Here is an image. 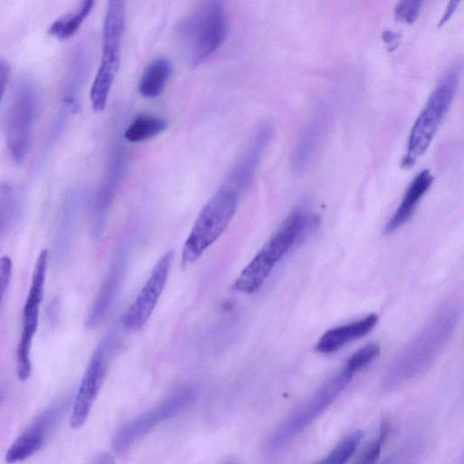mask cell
<instances>
[{
	"label": "cell",
	"instance_id": "obj_31",
	"mask_svg": "<svg viewBox=\"0 0 464 464\" xmlns=\"http://www.w3.org/2000/svg\"><path fill=\"white\" fill-rule=\"evenodd\" d=\"M400 34L392 30H386L382 34V40L389 51H393L397 48L400 44Z\"/></svg>",
	"mask_w": 464,
	"mask_h": 464
},
{
	"label": "cell",
	"instance_id": "obj_25",
	"mask_svg": "<svg viewBox=\"0 0 464 464\" xmlns=\"http://www.w3.org/2000/svg\"><path fill=\"white\" fill-rule=\"evenodd\" d=\"M20 198L17 191L9 184L0 186V232L18 215Z\"/></svg>",
	"mask_w": 464,
	"mask_h": 464
},
{
	"label": "cell",
	"instance_id": "obj_3",
	"mask_svg": "<svg viewBox=\"0 0 464 464\" xmlns=\"http://www.w3.org/2000/svg\"><path fill=\"white\" fill-rule=\"evenodd\" d=\"M227 31V16L220 1L200 2L178 25L179 39L193 66L220 47Z\"/></svg>",
	"mask_w": 464,
	"mask_h": 464
},
{
	"label": "cell",
	"instance_id": "obj_7",
	"mask_svg": "<svg viewBox=\"0 0 464 464\" xmlns=\"http://www.w3.org/2000/svg\"><path fill=\"white\" fill-rule=\"evenodd\" d=\"M37 104L36 87L29 75L19 78L7 111L6 145L13 160L21 164L26 158Z\"/></svg>",
	"mask_w": 464,
	"mask_h": 464
},
{
	"label": "cell",
	"instance_id": "obj_30",
	"mask_svg": "<svg viewBox=\"0 0 464 464\" xmlns=\"http://www.w3.org/2000/svg\"><path fill=\"white\" fill-rule=\"evenodd\" d=\"M10 76V64L5 58H0V103L4 98Z\"/></svg>",
	"mask_w": 464,
	"mask_h": 464
},
{
	"label": "cell",
	"instance_id": "obj_18",
	"mask_svg": "<svg viewBox=\"0 0 464 464\" xmlns=\"http://www.w3.org/2000/svg\"><path fill=\"white\" fill-rule=\"evenodd\" d=\"M377 322V315L371 314L355 322L330 329L317 342L315 350L322 353H334L348 343L366 335Z\"/></svg>",
	"mask_w": 464,
	"mask_h": 464
},
{
	"label": "cell",
	"instance_id": "obj_15",
	"mask_svg": "<svg viewBox=\"0 0 464 464\" xmlns=\"http://www.w3.org/2000/svg\"><path fill=\"white\" fill-rule=\"evenodd\" d=\"M273 133L274 129L270 122H263L256 128L246 148L228 170L223 185L241 196L246 192L272 140Z\"/></svg>",
	"mask_w": 464,
	"mask_h": 464
},
{
	"label": "cell",
	"instance_id": "obj_16",
	"mask_svg": "<svg viewBox=\"0 0 464 464\" xmlns=\"http://www.w3.org/2000/svg\"><path fill=\"white\" fill-rule=\"evenodd\" d=\"M130 258V246L121 242L116 249L100 290L89 311L86 326L94 328L102 322L113 304L126 275Z\"/></svg>",
	"mask_w": 464,
	"mask_h": 464
},
{
	"label": "cell",
	"instance_id": "obj_8",
	"mask_svg": "<svg viewBox=\"0 0 464 464\" xmlns=\"http://www.w3.org/2000/svg\"><path fill=\"white\" fill-rule=\"evenodd\" d=\"M354 372L346 366L328 379L303 405L299 406L271 435L267 448L274 450L299 433L338 397Z\"/></svg>",
	"mask_w": 464,
	"mask_h": 464
},
{
	"label": "cell",
	"instance_id": "obj_4",
	"mask_svg": "<svg viewBox=\"0 0 464 464\" xmlns=\"http://www.w3.org/2000/svg\"><path fill=\"white\" fill-rule=\"evenodd\" d=\"M460 72L459 63L449 68L430 95L411 130L402 167L410 168L427 150L455 96Z\"/></svg>",
	"mask_w": 464,
	"mask_h": 464
},
{
	"label": "cell",
	"instance_id": "obj_27",
	"mask_svg": "<svg viewBox=\"0 0 464 464\" xmlns=\"http://www.w3.org/2000/svg\"><path fill=\"white\" fill-rule=\"evenodd\" d=\"M388 429L389 426L383 423L378 437L368 443L353 464H375L381 453V447L388 435Z\"/></svg>",
	"mask_w": 464,
	"mask_h": 464
},
{
	"label": "cell",
	"instance_id": "obj_21",
	"mask_svg": "<svg viewBox=\"0 0 464 464\" xmlns=\"http://www.w3.org/2000/svg\"><path fill=\"white\" fill-rule=\"evenodd\" d=\"M172 64L166 57L152 61L144 70L140 82L139 92L145 98H155L161 94L171 75Z\"/></svg>",
	"mask_w": 464,
	"mask_h": 464
},
{
	"label": "cell",
	"instance_id": "obj_35",
	"mask_svg": "<svg viewBox=\"0 0 464 464\" xmlns=\"http://www.w3.org/2000/svg\"><path fill=\"white\" fill-rule=\"evenodd\" d=\"M227 464H237V463H235V462H228V463H227Z\"/></svg>",
	"mask_w": 464,
	"mask_h": 464
},
{
	"label": "cell",
	"instance_id": "obj_2",
	"mask_svg": "<svg viewBox=\"0 0 464 464\" xmlns=\"http://www.w3.org/2000/svg\"><path fill=\"white\" fill-rule=\"evenodd\" d=\"M318 218L304 210L292 212L277 231L264 245L235 281L234 291L244 294L256 292L276 264L318 225Z\"/></svg>",
	"mask_w": 464,
	"mask_h": 464
},
{
	"label": "cell",
	"instance_id": "obj_12",
	"mask_svg": "<svg viewBox=\"0 0 464 464\" xmlns=\"http://www.w3.org/2000/svg\"><path fill=\"white\" fill-rule=\"evenodd\" d=\"M125 156L122 141H116L111 147L104 174L92 200L89 227L92 241L100 240L105 230L108 215L123 176Z\"/></svg>",
	"mask_w": 464,
	"mask_h": 464
},
{
	"label": "cell",
	"instance_id": "obj_34",
	"mask_svg": "<svg viewBox=\"0 0 464 464\" xmlns=\"http://www.w3.org/2000/svg\"><path fill=\"white\" fill-rule=\"evenodd\" d=\"M4 396H5V393L4 392L0 389V403L2 402L3 399H4Z\"/></svg>",
	"mask_w": 464,
	"mask_h": 464
},
{
	"label": "cell",
	"instance_id": "obj_13",
	"mask_svg": "<svg viewBox=\"0 0 464 464\" xmlns=\"http://www.w3.org/2000/svg\"><path fill=\"white\" fill-rule=\"evenodd\" d=\"M173 261V251L166 252L155 264L146 283L122 318L126 329L141 328L153 313L167 283Z\"/></svg>",
	"mask_w": 464,
	"mask_h": 464
},
{
	"label": "cell",
	"instance_id": "obj_11",
	"mask_svg": "<svg viewBox=\"0 0 464 464\" xmlns=\"http://www.w3.org/2000/svg\"><path fill=\"white\" fill-rule=\"evenodd\" d=\"M194 399L193 389H180L157 407L125 423L112 439L113 451L118 455L125 453L154 427L183 411Z\"/></svg>",
	"mask_w": 464,
	"mask_h": 464
},
{
	"label": "cell",
	"instance_id": "obj_33",
	"mask_svg": "<svg viewBox=\"0 0 464 464\" xmlns=\"http://www.w3.org/2000/svg\"><path fill=\"white\" fill-rule=\"evenodd\" d=\"M458 1H450L447 6V9L445 11V13L443 14L442 15V18L440 19V25L443 24L447 20H449V18L450 17V15L453 14V12L455 11L456 7H457V5H458Z\"/></svg>",
	"mask_w": 464,
	"mask_h": 464
},
{
	"label": "cell",
	"instance_id": "obj_5",
	"mask_svg": "<svg viewBox=\"0 0 464 464\" xmlns=\"http://www.w3.org/2000/svg\"><path fill=\"white\" fill-rule=\"evenodd\" d=\"M241 195L221 184L199 212L182 248L183 266L195 262L227 227Z\"/></svg>",
	"mask_w": 464,
	"mask_h": 464
},
{
	"label": "cell",
	"instance_id": "obj_6",
	"mask_svg": "<svg viewBox=\"0 0 464 464\" xmlns=\"http://www.w3.org/2000/svg\"><path fill=\"white\" fill-rule=\"evenodd\" d=\"M125 16L123 1L108 2L102 27V59L90 91L91 103L96 111L105 108L120 67Z\"/></svg>",
	"mask_w": 464,
	"mask_h": 464
},
{
	"label": "cell",
	"instance_id": "obj_23",
	"mask_svg": "<svg viewBox=\"0 0 464 464\" xmlns=\"http://www.w3.org/2000/svg\"><path fill=\"white\" fill-rule=\"evenodd\" d=\"M167 126V121L160 117L140 115L125 129L123 138L130 142L144 141L164 131Z\"/></svg>",
	"mask_w": 464,
	"mask_h": 464
},
{
	"label": "cell",
	"instance_id": "obj_26",
	"mask_svg": "<svg viewBox=\"0 0 464 464\" xmlns=\"http://www.w3.org/2000/svg\"><path fill=\"white\" fill-rule=\"evenodd\" d=\"M380 347L376 343H369L351 355L345 366L354 373L370 364L379 355Z\"/></svg>",
	"mask_w": 464,
	"mask_h": 464
},
{
	"label": "cell",
	"instance_id": "obj_22",
	"mask_svg": "<svg viewBox=\"0 0 464 464\" xmlns=\"http://www.w3.org/2000/svg\"><path fill=\"white\" fill-rule=\"evenodd\" d=\"M94 4L92 0L82 1L75 9L56 18L49 25L48 34L60 40L72 37L89 15Z\"/></svg>",
	"mask_w": 464,
	"mask_h": 464
},
{
	"label": "cell",
	"instance_id": "obj_29",
	"mask_svg": "<svg viewBox=\"0 0 464 464\" xmlns=\"http://www.w3.org/2000/svg\"><path fill=\"white\" fill-rule=\"evenodd\" d=\"M13 263L9 256L0 257V303L8 287L12 276Z\"/></svg>",
	"mask_w": 464,
	"mask_h": 464
},
{
	"label": "cell",
	"instance_id": "obj_1",
	"mask_svg": "<svg viewBox=\"0 0 464 464\" xmlns=\"http://www.w3.org/2000/svg\"><path fill=\"white\" fill-rule=\"evenodd\" d=\"M460 314L458 303L442 306L395 359L388 372L389 383H400L426 371L454 334Z\"/></svg>",
	"mask_w": 464,
	"mask_h": 464
},
{
	"label": "cell",
	"instance_id": "obj_20",
	"mask_svg": "<svg viewBox=\"0 0 464 464\" xmlns=\"http://www.w3.org/2000/svg\"><path fill=\"white\" fill-rule=\"evenodd\" d=\"M432 180L433 177L429 169H423L416 175L409 185L400 206L387 222L384 227L385 234L394 232L409 220L417 204L430 188Z\"/></svg>",
	"mask_w": 464,
	"mask_h": 464
},
{
	"label": "cell",
	"instance_id": "obj_9",
	"mask_svg": "<svg viewBox=\"0 0 464 464\" xmlns=\"http://www.w3.org/2000/svg\"><path fill=\"white\" fill-rule=\"evenodd\" d=\"M117 330L115 326L109 329L91 356L72 404L70 425L74 429L86 422L102 389L115 350Z\"/></svg>",
	"mask_w": 464,
	"mask_h": 464
},
{
	"label": "cell",
	"instance_id": "obj_19",
	"mask_svg": "<svg viewBox=\"0 0 464 464\" xmlns=\"http://www.w3.org/2000/svg\"><path fill=\"white\" fill-rule=\"evenodd\" d=\"M324 125L323 118L316 115L300 131L291 160V168L295 173H302L310 166L317 150Z\"/></svg>",
	"mask_w": 464,
	"mask_h": 464
},
{
	"label": "cell",
	"instance_id": "obj_28",
	"mask_svg": "<svg viewBox=\"0 0 464 464\" xmlns=\"http://www.w3.org/2000/svg\"><path fill=\"white\" fill-rule=\"evenodd\" d=\"M422 1L403 0L397 3L394 14L397 20L411 24L413 23L420 11Z\"/></svg>",
	"mask_w": 464,
	"mask_h": 464
},
{
	"label": "cell",
	"instance_id": "obj_32",
	"mask_svg": "<svg viewBox=\"0 0 464 464\" xmlns=\"http://www.w3.org/2000/svg\"><path fill=\"white\" fill-rule=\"evenodd\" d=\"M92 464H115V460L111 453L102 452L95 457Z\"/></svg>",
	"mask_w": 464,
	"mask_h": 464
},
{
	"label": "cell",
	"instance_id": "obj_14",
	"mask_svg": "<svg viewBox=\"0 0 464 464\" xmlns=\"http://www.w3.org/2000/svg\"><path fill=\"white\" fill-rule=\"evenodd\" d=\"M66 407L67 401H60L41 412L7 449L5 461L9 464L17 463L40 450L55 429Z\"/></svg>",
	"mask_w": 464,
	"mask_h": 464
},
{
	"label": "cell",
	"instance_id": "obj_24",
	"mask_svg": "<svg viewBox=\"0 0 464 464\" xmlns=\"http://www.w3.org/2000/svg\"><path fill=\"white\" fill-rule=\"evenodd\" d=\"M363 431L357 430L342 440L332 451L315 464H344L358 447Z\"/></svg>",
	"mask_w": 464,
	"mask_h": 464
},
{
	"label": "cell",
	"instance_id": "obj_17",
	"mask_svg": "<svg viewBox=\"0 0 464 464\" xmlns=\"http://www.w3.org/2000/svg\"><path fill=\"white\" fill-rule=\"evenodd\" d=\"M87 190L82 186L70 188L64 195L56 224L54 246L58 257L69 251L74 229L87 200Z\"/></svg>",
	"mask_w": 464,
	"mask_h": 464
},
{
	"label": "cell",
	"instance_id": "obj_10",
	"mask_svg": "<svg viewBox=\"0 0 464 464\" xmlns=\"http://www.w3.org/2000/svg\"><path fill=\"white\" fill-rule=\"evenodd\" d=\"M48 258L47 249H43L34 265L31 286L23 310L22 331L16 350V371L21 381L27 380L32 372L31 348L38 326Z\"/></svg>",
	"mask_w": 464,
	"mask_h": 464
}]
</instances>
